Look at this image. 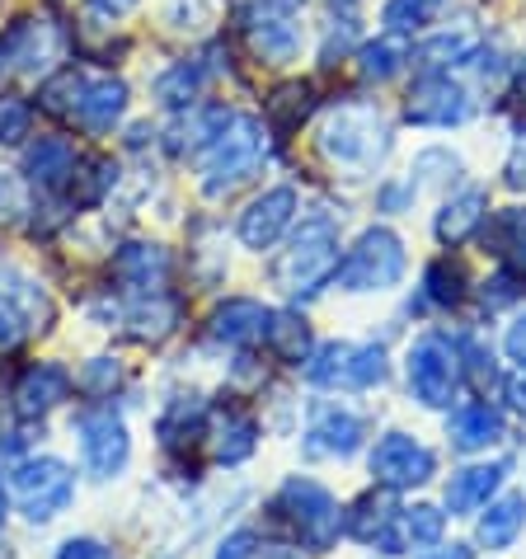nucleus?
<instances>
[{"instance_id": "09e8293b", "label": "nucleus", "mask_w": 526, "mask_h": 559, "mask_svg": "<svg viewBox=\"0 0 526 559\" xmlns=\"http://www.w3.org/2000/svg\"><path fill=\"white\" fill-rule=\"evenodd\" d=\"M259 559H297V555H291V550H263Z\"/></svg>"}, {"instance_id": "3c124183", "label": "nucleus", "mask_w": 526, "mask_h": 559, "mask_svg": "<svg viewBox=\"0 0 526 559\" xmlns=\"http://www.w3.org/2000/svg\"><path fill=\"white\" fill-rule=\"evenodd\" d=\"M277 5H291V0H277Z\"/></svg>"}, {"instance_id": "aec40b11", "label": "nucleus", "mask_w": 526, "mask_h": 559, "mask_svg": "<svg viewBox=\"0 0 526 559\" xmlns=\"http://www.w3.org/2000/svg\"><path fill=\"white\" fill-rule=\"evenodd\" d=\"M522 532H526V493H493V499L479 508L475 540L485 550H513Z\"/></svg>"}, {"instance_id": "f3484780", "label": "nucleus", "mask_w": 526, "mask_h": 559, "mask_svg": "<svg viewBox=\"0 0 526 559\" xmlns=\"http://www.w3.org/2000/svg\"><path fill=\"white\" fill-rule=\"evenodd\" d=\"M507 438V424L503 414L489 405V400H475V405H461L452 409L446 418V442L456 447V452H489V447H499Z\"/></svg>"}, {"instance_id": "5701e85b", "label": "nucleus", "mask_w": 526, "mask_h": 559, "mask_svg": "<svg viewBox=\"0 0 526 559\" xmlns=\"http://www.w3.org/2000/svg\"><path fill=\"white\" fill-rule=\"evenodd\" d=\"M128 85L113 81V75H104V81H85L81 90V104H75V118L85 122L89 132H113L122 114H128Z\"/></svg>"}, {"instance_id": "9d476101", "label": "nucleus", "mask_w": 526, "mask_h": 559, "mask_svg": "<svg viewBox=\"0 0 526 559\" xmlns=\"http://www.w3.org/2000/svg\"><path fill=\"white\" fill-rule=\"evenodd\" d=\"M75 438H81V461L95 479H118L132 461V432L113 409H89L75 418Z\"/></svg>"}, {"instance_id": "f03ea898", "label": "nucleus", "mask_w": 526, "mask_h": 559, "mask_svg": "<svg viewBox=\"0 0 526 559\" xmlns=\"http://www.w3.org/2000/svg\"><path fill=\"white\" fill-rule=\"evenodd\" d=\"M263 155H268V132H263V122L250 118V114H236L203 151H198V179H203V193L222 198L230 189H240V183L263 165Z\"/></svg>"}, {"instance_id": "c85d7f7f", "label": "nucleus", "mask_w": 526, "mask_h": 559, "mask_svg": "<svg viewBox=\"0 0 526 559\" xmlns=\"http://www.w3.org/2000/svg\"><path fill=\"white\" fill-rule=\"evenodd\" d=\"M203 81H207V71L198 67V61H175V67H169L160 81H156V99H160L165 108H193Z\"/></svg>"}, {"instance_id": "7c9ffc66", "label": "nucleus", "mask_w": 526, "mask_h": 559, "mask_svg": "<svg viewBox=\"0 0 526 559\" xmlns=\"http://www.w3.org/2000/svg\"><path fill=\"white\" fill-rule=\"evenodd\" d=\"M442 10H446V0H385L381 24H385V34H419Z\"/></svg>"}, {"instance_id": "a211bd4d", "label": "nucleus", "mask_w": 526, "mask_h": 559, "mask_svg": "<svg viewBox=\"0 0 526 559\" xmlns=\"http://www.w3.org/2000/svg\"><path fill=\"white\" fill-rule=\"evenodd\" d=\"M503 479H507V461H485V465L456 471L446 479V512H452V518H475V512L503 489Z\"/></svg>"}, {"instance_id": "6e6552de", "label": "nucleus", "mask_w": 526, "mask_h": 559, "mask_svg": "<svg viewBox=\"0 0 526 559\" xmlns=\"http://www.w3.org/2000/svg\"><path fill=\"white\" fill-rule=\"evenodd\" d=\"M75 499V471L61 456H28L14 465V503H20L24 522L48 526Z\"/></svg>"}, {"instance_id": "39448f33", "label": "nucleus", "mask_w": 526, "mask_h": 559, "mask_svg": "<svg viewBox=\"0 0 526 559\" xmlns=\"http://www.w3.org/2000/svg\"><path fill=\"white\" fill-rule=\"evenodd\" d=\"M385 377H391V362H385L381 344L334 338L306 357V381L324 385V391H371V385H385Z\"/></svg>"}, {"instance_id": "4c0bfd02", "label": "nucleus", "mask_w": 526, "mask_h": 559, "mask_svg": "<svg viewBox=\"0 0 526 559\" xmlns=\"http://www.w3.org/2000/svg\"><path fill=\"white\" fill-rule=\"evenodd\" d=\"M414 198H419V183H414V179H385L376 189V207L395 216V212H409Z\"/></svg>"}, {"instance_id": "f704fd0d", "label": "nucleus", "mask_w": 526, "mask_h": 559, "mask_svg": "<svg viewBox=\"0 0 526 559\" xmlns=\"http://www.w3.org/2000/svg\"><path fill=\"white\" fill-rule=\"evenodd\" d=\"M24 212H28V183L0 165V226L24 222Z\"/></svg>"}, {"instance_id": "37998d69", "label": "nucleus", "mask_w": 526, "mask_h": 559, "mask_svg": "<svg viewBox=\"0 0 526 559\" xmlns=\"http://www.w3.org/2000/svg\"><path fill=\"white\" fill-rule=\"evenodd\" d=\"M503 353H507V362L526 367V316H517L513 324H507V334H503Z\"/></svg>"}, {"instance_id": "b1692460", "label": "nucleus", "mask_w": 526, "mask_h": 559, "mask_svg": "<svg viewBox=\"0 0 526 559\" xmlns=\"http://www.w3.org/2000/svg\"><path fill=\"white\" fill-rule=\"evenodd\" d=\"M485 207H489L485 189H461L456 198L442 203L438 222H432V236H438L442 245H466L479 230V222H485Z\"/></svg>"}, {"instance_id": "393cba45", "label": "nucleus", "mask_w": 526, "mask_h": 559, "mask_svg": "<svg viewBox=\"0 0 526 559\" xmlns=\"http://www.w3.org/2000/svg\"><path fill=\"white\" fill-rule=\"evenodd\" d=\"M128 324L136 344H160L179 330V301L165 297V292H142V301L128 306Z\"/></svg>"}, {"instance_id": "20e7f679", "label": "nucleus", "mask_w": 526, "mask_h": 559, "mask_svg": "<svg viewBox=\"0 0 526 559\" xmlns=\"http://www.w3.org/2000/svg\"><path fill=\"white\" fill-rule=\"evenodd\" d=\"M273 508L283 512V522L301 536L306 550H330L338 540V532H344V508L334 503L330 489L315 485V479H306V475L283 479Z\"/></svg>"}, {"instance_id": "423d86ee", "label": "nucleus", "mask_w": 526, "mask_h": 559, "mask_svg": "<svg viewBox=\"0 0 526 559\" xmlns=\"http://www.w3.org/2000/svg\"><path fill=\"white\" fill-rule=\"evenodd\" d=\"M409 259H405V240L391 226H367L358 245L338 263V287L344 292H391L399 287Z\"/></svg>"}, {"instance_id": "473e14b6", "label": "nucleus", "mask_w": 526, "mask_h": 559, "mask_svg": "<svg viewBox=\"0 0 526 559\" xmlns=\"http://www.w3.org/2000/svg\"><path fill=\"white\" fill-rule=\"evenodd\" d=\"M203 432V405H189V400H175L169 414L160 418V438L165 447H179V442H193Z\"/></svg>"}, {"instance_id": "ddd939ff", "label": "nucleus", "mask_w": 526, "mask_h": 559, "mask_svg": "<svg viewBox=\"0 0 526 559\" xmlns=\"http://www.w3.org/2000/svg\"><path fill=\"white\" fill-rule=\"evenodd\" d=\"M362 438H367L362 414H352L344 405H315L301 447L311 461H348V456H358Z\"/></svg>"}, {"instance_id": "ea45409f", "label": "nucleus", "mask_w": 526, "mask_h": 559, "mask_svg": "<svg viewBox=\"0 0 526 559\" xmlns=\"http://www.w3.org/2000/svg\"><path fill=\"white\" fill-rule=\"evenodd\" d=\"M254 546H259V536L250 532V526H240V532H230L222 540V550H216L212 559H254Z\"/></svg>"}, {"instance_id": "7ed1b4c3", "label": "nucleus", "mask_w": 526, "mask_h": 559, "mask_svg": "<svg viewBox=\"0 0 526 559\" xmlns=\"http://www.w3.org/2000/svg\"><path fill=\"white\" fill-rule=\"evenodd\" d=\"M315 142L324 151V160L376 169L385 155H391V128H385L371 104H338L334 114L320 122Z\"/></svg>"}, {"instance_id": "4be33fe9", "label": "nucleus", "mask_w": 526, "mask_h": 559, "mask_svg": "<svg viewBox=\"0 0 526 559\" xmlns=\"http://www.w3.org/2000/svg\"><path fill=\"white\" fill-rule=\"evenodd\" d=\"M113 277L132 292H160L165 277H169V254L160 250V245L132 240L113 254Z\"/></svg>"}, {"instance_id": "a878e982", "label": "nucleus", "mask_w": 526, "mask_h": 559, "mask_svg": "<svg viewBox=\"0 0 526 559\" xmlns=\"http://www.w3.org/2000/svg\"><path fill=\"white\" fill-rule=\"evenodd\" d=\"M75 165H81V155L67 136H38L34 146H28V175H34L43 189H61V183H71Z\"/></svg>"}, {"instance_id": "58836bf2", "label": "nucleus", "mask_w": 526, "mask_h": 559, "mask_svg": "<svg viewBox=\"0 0 526 559\" xmlns=\"http://www.w3.org/2000/svg\"><path fill=\"white\" fill-rule=\"evenodd\" d=\"M24 334H28V320H24L5 297H0V353L20 348V344H24Z\"/></svg>"}, {"instance_id": "cd10ccee", "label": "nucleus", "mask_w": 526, "mask_h": 559, "mask_svg": "<svg viewBox=\"0 0 526 559\" xmlns=\"http://www.w3.org/2000/svg\"><path fill=\"white\" fill-rule=\"evenodd\" d=\"M442 532H446V512L442 508H432V503L399 508V536H405V550L442 546Z\"/></svg>"}, {"instance_id": "e433bc0d", "label": "nucleus", "mask_w": 526, "mask_h": 559, "mask_svg": "<svg viewBox=\"0 0 526 559\" xmlns=\"http://www.w3.org/2000/svg\"><path fill=\"white\" fill-rule=\"evenodd\" d=\"M113 385H118V367L108 357H89V367L75 377V391H85V395H108Z\"/></svg>"}, {"instance_id": "f8f14e48", "label": "nucleus", "mask_w": 526, "mask_h": 559, "mask_svg": "<svg viewBox=\"0 0 526 559\" xmlns=\"http://www.w3.org/2000/svg\"><path fill=\"white\" fill-rule=\"evenodd\" d=\"M405 118L414 128H456V122L470 118V95L446 71H428L409 90Z\"/></svg>"}, {"instance_id": "8fccbe9b", "label": "nucleus", "mask_w": 526, "mask_h": 559, "mask_svg": "<svg viewBox=\"0 0 526 559\" xmlns=\"http://www.w3.org/2000/svg\"><path fill=\"white\" fill-rule=\"evenodd\" d=\"M517 85H522V95H526V67H522V75H517Z\"/></svg>"}, {"instance_id": "dca6fc26", "label": "nucleus", "mask_w": 526, "mask_h": 559, "mask_svg": "<svg viewBox=\"0 0 526 559\" xmlns=\"http://www.w3.org/2000/svg\"><path fill=\"white\" fill-rule=\"evenodd\" d=\"M57 52H61V34L48 20H14L10 34L0 38V61H10V67L24 75L48 71Z\"/></svg>"}, {"instance_id": "412c9836", "label": "nucleus", "mask_w": 526, "mask_h": 559, "mask_svg": "<svg viewBox=\"0 0 526 559\" xmlns=\"http://www.w3.org/2000/svg\"><path fill=\"white\" fill-rule=\"evenodd\" d=\"M268 316L273 310L263 301H254V297H230L226 306H216L212 338H222V344H230V348H250L263 338V330H268Z\"/></svg>"}, {"instance_id": "c756f323", "label": "nucleus", "mask_w": 526, "mask_h": 559, "mask_svg": "<svg viewBox=\"0 0 526 559\" xmlns=\"http://www.w3.org/2000/svg\"><path fill=\"white\" fill-rule=\"evenodd\" d=\"M263 334H268V344L283 362H306V357H311V330H306V320L287 316V310L268 316V330Z\"/></svg>"}, {"instance_id": "1a4fd4ad", "label": "nucleus", "mask_w": 526, "mask_h": 559, "mask_svg": "<svg viewBox=\"0 0 526 559\" xmlns=\"http://www.w3.org/2000/svg\"><path fill=\"white\" fill-rule=\"evenodd\" d=\"M371 479H376L381 489H419L428 485L432 475H438V456H432V447H423L414 432H385V438L371 447Z\"/></svg>"}, {"instance_id": "72a5a7b5", "label": "nucleus", "mask_w": 526, "mask_h": 559, "mask_svg": "<svg viewBox=\"0 0 526 559\" xmlns=\"http://www.w3.org/2000/svg\"><path fill=\"white\" fill-rule=\"evenodd\" d=\"M34 122V108L20 95H0V146H20Z\"/></svg>"}, {"instance_id": "f257e3e1", "label": "nucleus", "mask_w": 526, "mask_h": 559, "mask_svg": "<svg viewBox=\"0 0 526 559\" xmlns=\"http://www.w3.org/2000/svg\"><path fill=\"white\" fill-rule=\"evenodd\" d=\"M338 226L330 216H306L301 230L291 236L273 269V283L287 292L291 301H311L315 292H324L338 277Z\"/></svg>"}, {"instance_id": "2eb2a0df", "label": "nucleus", "mask_w": 526, "mask_h": 559, "mask_svg": "<svg viewBox=\"0 0 526 559\" xmlns=\"http://www.w3.org/2000/svg\"><path fill=\"white\" fill-rule=\"evenodd\" d=\"M344 532L362 546H376L385 555H409L405 536H399V508L385 493H362L358 503L344 512Z\"/></svg>"}, {"instance_id": "0eeeda50", "label": "nucleus", "mask_w": 526, "mask_h": 559, "mask_svg": "<svg viewBox=\"0 0 526 559\" xmlns=\"http://www.w3.org/2000/svg\"><path fill=\"white\" fill-rule=\"evenodd\" d=\"M405 371H409V395L419 400L423 409H452L461 377H466V362H461V348L452 338L423 334L409 344Z\"/></svg>"}, {"instance_id": "c03bdc74", "label": "nucleus", "mask_w": 526, "mask_h": 559, "mask_svg": "<svg viewBox=\"0 0 526 559\" xmlns=\"http://www.w3.org/2000/svg\"><path fill=\"white\" fill-rule=\"evenodd\" d=\"M503 395H507V405H513L517 414H526V367H517L513 377L503 381Z\"/></svg>"}, {"instance_id": "4468645a", "label": "nucleus", "mask_w": 526, "mask_h": 559, "mask_svg": "<svg viewBox=\"0 0 526 559\" xmlns=\"http://www.w3.org/2000/svg\"><path fill=\"white\" fill-rule=\"evenodd\" d=\"M297 222V189H268V193H259L250 207L240 212V226H236V236L244 250H273L277 240L287 236V226Z\"/></svg>"}, {"instance_id": "9b49d317", "label": "nucleus", "mask_w": 526, "mask_h": 559, "mask_svg": "<svg viewBox=\"0 0 526 559\" xmlns=\"http://www.w3.org/2000/svg\"><path fill=\"white\" fill-rule=\"evenodd\" d=\"M244 24V38H250V48L259 61H268V67H291L301 52V24L287 14V5H277V0H263V5H250L240 14Z\"/></svg>"}, {"instance_id": "a18cd8bd", "label": "nucleus", "mask_w": 526, "mask_h": 559, "mask_svg": "<svg viewBox=\"0 0 526 559\" xmlns=\"http://www.w3.org/2000/svg\"><path fill=\"white\" fill-rule=\"evenodd\" d=\"M423 559H470V546H432Z\"/></svg>"}, {"instance_id": "de8ad7c7", "label": "nucleus", "mask_w": 526, "mask_h": 559, "mask_svg": "<svg viewBox=\"0 0 526 559\" xmlns=\"http://www.w3.org/2000/svg\"><path fill=\"white\" fill-rule=\"evenodd\" d=\"M10 518V485H5V475H0V526H5Z\"/></svg>"}, {"instance_id": "c9c22d12", "label": "nucleus", "mask_w": 526, "mask_h": 559, "mask_svg": "<svg viewBox=\"0 0 526 559\" xmlns=\"http://www.w3.org/2000/svg\"><path fill=\"white\" fill-rule=\"evenodd\" d=\"M362 57V75H371V81H391V75L399 71V48L395 43H367V48L358 52Z\"/></svg>"}, {"instance_id": "a19ab883", "label": "nucleus", "mask_w": 526, "mask_h": 559, "mask_svg": "<svg viewBox=\"0 0 526 559\" xmlns=\"http://www.w3.org/2000/svg\"><path fill=\"white\" fill-rule=\"evenodd\" d=\"M57 559H113V550H108L104 540H95V536H75V540H67V546L57 550Z\"/></svg>"}, {"instance_id": "2f4dec72", "label": "nucleus", "mask_w": 526, "mask_h": 559, "mask_svg": "<svg viewBox=\"0 0 526 559\" xmlns=\"http://www.w3.org/2000/svg\"><path fill=\"white\" fill-rule=\"evenodd\" d=\"M423 292H428V301H438V306H456L461 297H466V273H461V263H452V259L428 263Z\"/></svg>"}, {"instance_id": "79ce46f5", "label": "nucleus", "mask_w": 526, "mask_h": 559, "mask_svg": "<svg viewBox=\"0 0 526 559\" xmlns=\"http://www.w3.org/2000/svg\"><path fill=\"white\" fill-rule=\"evenodd\" d=\"M503 179H507V189H526V132H517V142H513V151H507Z\"/></svg>"}, {"instance_id": "bb28decb", "label": "nucleus", "mask_w": 526, "mask_h": 559, "mask_svg": "<svg viewBox=\"0 0 526 559\" xmlns=\"http://www.w3.org/2000/svg\"><path fill=\"white\" fill-rule=\"evenodd\" d=\"M212 452H216V461H222V465H244L259 452V424L250 414H226L222 428H216Z\"/></svg>"}, {"instance_id": "49530a36", "label": "nucleus", "mask_w": 526, "mask_h": 559, "mask_svg": "<svg viewBox=\"0 0 526 559\" xmlns=\"http://www.w3.org/2000/svg\"><path fill=\"white\" fill-rule=\"evenodd\" d=\"M507 254H513V273H522V277H526V230L513 240V250H507Z\"/></svg>"}, {"instance_id": "6ab92c4d", "label": "nucleus", "mask_w": 526, "mask_h": 559, "mask_svg": "<svg viewBox=\"0 0 526 559\" xmlns=\"http://www.w3.org/2000/svg\"><path fill=\"white\" fill-rule=\"evenodd\" d=\"M67 395H71V371L57 367V362H38V367L24 371L20 385H14V414L43 418V414H52Z\"/></svg>"}]
</instances>
